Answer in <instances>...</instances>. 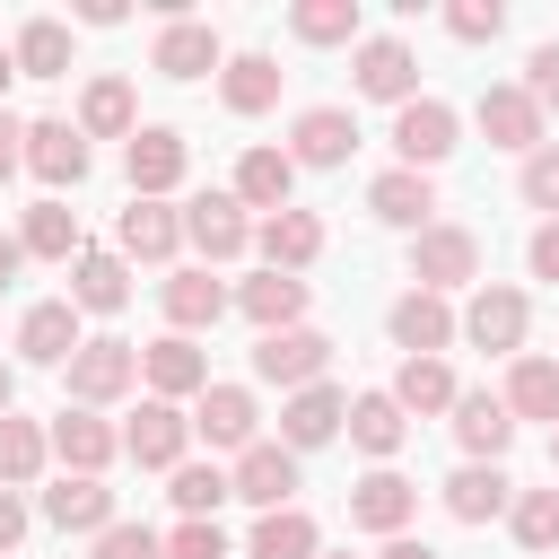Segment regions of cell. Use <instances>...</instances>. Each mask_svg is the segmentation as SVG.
I'll use <instances>...</instances> for the list:
<instances>
[{
  "mask_svg": "<svg viewBox=\"0 0 559 559\" xmlns=\"http://www.w3.org/2000/svg\"><path fill=\"white\" fill-rule=\"evenodd\" d=\"M367 210H376L384 227H428V210H437V183H428V175H411V166H384V175L367 183Z\"/></svg>",
  "mask_w": 559,
  "mask_h": 559,
  "instance_id": "27",
  "label": "cell"
},
{
  "mask_svg": "<svg viewBox=\"0 0 559 559\" xmlns=\"http://www.w3.org/2000/svg\"><path fill=\"white\" fill-rule=\"evenodd\" d=\"M17 349H26L35 367H70V349H79V306H70V297H44V306H26V323H17Z\"/></svg>",
  "mask_w": 559,
  "mask_h": 559,
  "instance_id": "25",
  "label": "cell"
},
{
  "mask_svg": "<svg viewBox=\"0 0 559 559\" xmlns=\"http://www.w3.org/2000/svg\"><path fill=\"white\" fill-rule=\"evenodd\" d=\"M17 262H26V245H17V236H0V288L17 280Z\"/></svg>",
  "mask_w": 559,
  "mask_h": 559,
  "instance_id": "53",
  "label": "cell"
},
{
  "mask_svg": "<svg viewBox=\"0 0 559 559\" xmlns=\"http://www.w3.org/2000/svg\"><path fill=\"white\" fill-rule=\"evenodd\" d=\"M227 489H236L245 507H262V515H280V507H297V454H288L280 437H271V445L253 437V445L236 454V472H227Z\"/></svg>",
  "mask_w": 559,
  "mask_h": 559,
  "instance_id": "5",
  "label": "cell"
},
{
  "mask_svg": "<svg viewBox=\"0 0 559 559\" xmlns=\"http://www.w3.org/2000/svg\"><path fill=\"white\" fill-rule=\"evenodd\" d=\"M524 96L550 114L559 105V44H533V61H524Z\"/></svg>",
  "mask_w": 559,
  "mask_h": 559,
  "instance_id": "48",
  "label": "cell"
},
{
  "mask_svg": "<svg viewBox=\"0 0 559 559\" xmlns=\"http://www.w3.org/2000/svg\"><path fill=\"white\" fill-rule=\"evenodd\" d=\"M454 393H463V384H454V367H445V358H402V376H393L402 419H411V411H419V419H428V411H454Z\"/></svg>",
  "mask_w": 559,
  "mask_h": 559,
  "instance_id": "37",
  "label": "cell"
},
{
  "mask_svg": "<svg viewBox=\"0 0 559 559\" xmlns=\"http://www.w3.org/2000/svg\"><path fill=\"white\" fill-rule=\"evenodd\" d=\"M9 393H17V376H9V367H0V419H9Z\"/></svg>",
  "mask_w": 559,
  "mask_h": 559,
  "instance_id": "54",
  "label": "cell"
},
{
  "mask_svg": "<svg viewBox=\"0 0 559 559\" xmlns=\"http://www.w3.org/2000/svg\"><path fill=\"white\" fill-rule=\"evenodd\" d=\"M175 245H183V210H166V201H131L114 218V253L122 262H166Z\"/></svg>",
  "mask_w": 559,
  "mask_h": 559,
  "instance_id": "16",
  "label": "cell"
},
{
  "mask_svg": "<svg viewBox=\"0 0 559 559\" xmlns=\"http://www.w3.org/2000/svg\"><path fill=\"white\" fill-rule=\"evenodd\" d=\"M393 349H411V358H437L445 341H454V306L445 297H428V288H411V297H393Z\"/></svg>",
  "mask_w": 559,
  "mask_h": 559,
  "instance_id": "20",
  "label": "cell"
},
{
  "mask_svg": "<svg viewBox=\"0 0 559 559\" xmlns=\"http://www.w3.org/2000/svg\"><path fill=\"white\" fill-rule=\"evenodd\" d=\"M9 61H17L26 79H61V70H70V26H61V17H26L17 44H9Z\"/></svg>",
  "mask_w": 559,
  "mask_h": 559,
  "instance_id": "39",
  "label": "cell"
},
{
  "mask_svg": "<svg viewBox=\"0 0 559 559\" xmlns=\"http://www.w3.org/2000/svg\"><path fill=\"white\" fill-rule=\"evenodd\" d=\"M44 454H52V445H44V428L9 411V419H0V489H26V480L44 472Z\"/></svg>",
  "mask_w": 559,
  "mask_h": 559,
  "instance_id": "41",
  "label": "cell"
},
{
  "mask_svg": "<svg viewBox=\"0 0 559 559\" xmlns=\"http://www.w3.org/2000/svg\"><path fill=\"white\" fill-rule=\"evenodd\" d=\"M358 96H376V105H411L419 96V61H411L402 35H367L358 44Z\"/></svg>",
  "mask_w": 559,
  "mask_h": 559,
  "instance_id": "9",
  "label": "cell"
},
{
  "mask_svg": "<svg viewBox=\"0 0 559 559\" xmlns=\"http://www.w3.org/2000/svg\"><path fill=\"white\" fill-rule=\"evenodd\" d=\"M96 559H166V542L148 524H105L96 533Z\"/></svg>",
  "mask_w": 559,
  "mask_h": 559,
  "instance_id": "47",
  "label": "cell"
},
{
  "mask_svg": "<svg viewBox=\"0 0 559 559\" xmlns=\"http://www.w3.org/2000/svg\"><path fill=\"white\" fill-rule=\"evenodd\" d=\"M550 472H559V428H550Z\"/></svg>",
  "mask_w": 559,
  "mask_h": 559,
  "instance_id": "56",
  "label": "cell"
},
{
  "mask_svg": "<svg viewBox=\"0 0 559 559\" xmlns=\"http://www.w3.org/2000/svg\"><path fill=\"white\" fill-rule=\"evenodd\" d=\"M9 79H17V61H9V52H0V96H9Z\"/></svg>",
  "mask_w": 559,
  "mask_h": 559,
  "instance_id": "55",
  "label": "cell"
},
{
  "mask_svg": "<svg viewBox=\"0 0 559 559\" xmlns=\"http://www.w3.org/2000/svg\"><path fill=\"white\" fill-rule=\"evenodd\" d=\"M70 306L79 314H122L131 306V262L122 253H79L70 262Z\"/></svg>",
  "mask_w": 559,
  "mask_h": 559,
  "instance_id": "24",
  "label": "cell"
},
{
  "mask_svg": "<svg viewBox=\"0 0 559 559\" xmlns=\"http://www.w3.org/2000/svg\"><path fill=\"white\" fill-rule=\"evenodd\" d=\"M218 96H227V114H271V105H280V61H271V52L218 61Z\"/></svg>",
  "mask_w": 559,
  "mask_h": 559,
  "instance_id": "29",
  "label": "cell"
},
{
  "mask_svg": "<svg viewBox=\"0 0 559 559\" xmlns=\"http://www.w3.org/2000/svg\"><path fill=\"white\" fill-rule=\"evenodd\" d=\"M253 393L245 384H201V411H192V437H210V445H227V454H245L253 445Z\"/></svg>",
  "mask_w": 559,
  "mask_h": 559,
  "instance_id": "21",
  "label": "cell"
},
{
  "mask_svg": "<svg viewBox=\"0 0 559 559\" xmlns=\"http://www.w3.org/2000/svg\"><path fill=\"white\" fill-rule=\"evenodd\" d=\"M166 79H201V70H218V35L201 26V17H166V35H157V52H148Z\"/></svg>",
  "mask_w": 559,
  "mask_h": 559,
  "instance_id": "31",
  "label": "cell"
},
{
  "mask_svg": "<svg viewBox=\"0 0 559 559\" xmlns=\"http://www.w3.org/2000/svg\"><path fill=\"white\" fill-rule=\"evenodd\" d=\"M507 524H515L524 550H559V489H524V498H507Z\"/></svg>",
  "mask_w": 559,
  "mask_h": 559,
  "instance_id": "42",
  "label": "cell"
},
{
  "mask_svg": "<svg viewBox=\"0 0 559 559\" xmlns=\"http://www.w3.org/2000/svg\"><path fill=\"white\" fill-rule=\"evenodd\" d=\"M524 262H533V280H559V218L533 227V253H524Z\"/></svg>",
  "mask_w": 559,
  "mask_h": 559,
  "instance_id": "49",
  "label": "cell"
},
{
  "mask_svg": "<svg viewBox=\"0 0 559 559\" xmlns=\"http://www.w3.org/2000/svg\"><path fill=\"white\" fill-rule=\"evenodd\" d=\"M498 402H507V419H550L559 428V358H515Z\"/></svg>",
  "mask_w": 559,
  "mask_h": 559,
  "instance_id": "30",
  "label": "cell"
},
{
  "mask_svg": "<svg viewBox=\"0 0 559 559\" xmlns=\"http://www.w3.org/2000/svg\"><path fill=\"white\" fill-rule=\"evenodd\" d=\"M498 26H507L498 0H454V9H445V35H454V44H498Z\"/></svg>",
  "mask_w": 559,
  "mask_h": 559,
  "instance_id": "44",
  "label": "cell"
},
{
  "mask_svg": "<svg viewBox=\"0 0 559 559\" xmlns=\"http://www.w3.org/2000/svg\"><path fill=\"white\" fill-rule=\"evenodd\" d=\"M17 166H26V122H17L9 105H0V183H9Z\"/></svg>",
  "mask_w": 559,
  "mask_h": 559,
  "instance_id": "50",
  "label": "cell"
},
{
  "mask_svg": "<svg viewBox=\"0 0 559 559\" xmlns=\"http://www.w3.org/2000/svg\"><path fill=\"white\" fill-rule=\"evenodd\" d=\"M245 559H323V533H314V515H306V507H280V515H262V524H253Z\"/></svg>",
  "mask_w": 559,
  "mask_h": 559,
  "instance_id": "36",
  "label": "cell"
},
{
  "mask_svg": "<svg viewBox=\"0 0 559 559\" xmlns=\"http://www.w3.org/2000/svg\"><path fill=\"white\" fill-rule=\"evenodd\" d=\"M445 515H454V524H489V515H507V472H498V463H463V472L445 480Z\"/></svg>",
  "mask_w": 559,
  "mask_h": 559,
  "instance_id": "35",
  "label": "cell"
},
{
  "mask_svg": "<svg viewBox=\"0 0 559 559\" xmlns=\"http://www.w3.org/2000/svg\"><path fill=\"white\" fill-rule=\"evenodd\" d=\"M411 515H419V489H411L402 472H384V463H376V472L349 489V524H358V533H384V542H393Z\"/></svg>",
  "mask_w": 559,
  "mask_h": 559,
  "instance_id": "13",
  "label": "cell"
},
{
  "mask_svg": "<svg viewBox=\"0 0 559 559\" xmlns=\"http://www.w3.org/2000/svg\"><path fill=\"white\" fill-rule=\"evenodd\" d=\"M26 166H35V183L61 201V192L87 175V140H79V122H26Z\"/></svg>",
  "mask_w": 559,
  "mask_h": 559,
  "instance_id": "10",
  "label": "cell"
},
{
  "mask_svg": "<svg viewBox=\"0 0 559 559\" xmlns=\"http://www.w3.org/2000/svg\"><path fill=\"white\" fill-rule=\"evenodd\" d=\"M183 166H192V148H183V131H166V122H148V131H131V140H122L131 201H166V192L183 183Z\"/></svg>",
  "mask_w": 559,
  "mask_h": 559,
  "instance_id": "4",
  "label": "cell"
},
{
  "mask_svg": "<svg viewBox=\"0 0 559 559\" xmlns=\"http://www.w3.org/2000/svg\"><path fill=\"white\" fill-rule=\"evenodd\" d=\"M140 376H148V402H183V393H201V384H210V358H201L183 332H166V341H148V349H140Z\"/></svg>",
  "mask_w": 559,
  "mask_h": 559,
  "instance_id": "18",
  "label": "cell"
},
{
  "mask_svg": "<svg viewBox=\"0 0 559 559\" xmlns=\"http://www.w3.org/2000/svg\"><path fill=\"white\" fill-rule=\"evenodd\" d=\"M70 411H105V402H122L131 384H140V349L131 341H114V332H96V341H79L70 349Z\"/></svg>",
  "mask_w": 559,
  "mask_h": 559,
  "instance_id": "1",
  "label": "cell"
},
{
  "mask_svg": "<svg viewBox=\"0 0 559 559\" xmlns=\"http://www.w3.org/2000/svg\"><path fill=\"white\" fill-rule=\"evenodd\" d=\"M17 542H26V498H17V489H0V559H9Z\"/></svg>",
  "mask_w": 559,
  "mask_h": 559,
  "instance_id": "51",
  "label": "cell"
},
{
  "mask_svg": "<svg viewBox=\"0 0 559 559\" xmlns=\"http://www.w3.org/2000/svg\"><path fill=\"white\" fill-rule=\"evenodd\" d=\"M288 192H297V166H288V148H245L236 157V210H288Z\"/></svg>",
  "mask_w": 559,
  "mask_h": 559,
  "instance_id": "23",
  "label": "cell"
},
{
  "mask_svg": "<svg viewBox=\"0 0 559 559\" xmlns=\"http://www.w3.org/2000/svg\"><path fill=\"white\" fill-rule=\"evenodd\" d=\"M411 280H419L428 297L472 288V280H480V236H472V227H437V218H428V227L411 236Z\"/></svg>",
  "mask_w": 559,
  "mask_h": 559,
  "instance_id": "2",
  "label": "cell"
},
{
  "mask_svg": "<svg viewBox=\"0 0 559 559\" xmlns=\"http://www.w3.org/2000/svg\"><path fill=\"white\" fill-rule=\"evenodd\" d=\"M183 445H192L183 402H140V419L122 428V454H131V463H148V472H175V463H183Z\"/></svg>",
  "mask_w": 559,
  "mask_h": 559,
  "instance_id": "8",
  "label": "cell"
},
{
  "mask_svg": "<svg viewBox=\"0 0 559 559\" xmlns=\"http://www.w3.org/2000/svg\"><path fill=\"white\" fill-rule=\"evenodd\" d=\"M183 236H192L210 262H236V253L253 245V227H245L236 192H201V201H183Z\"/></svg>",
  "mask_w": 559,
  "mask_h": 559,
  "instance_id": "15",
  "label": "cell"
},
{
  "mask_svg": "<svg viewBox=\"0 0 559 559\" xmlns=\"http://www.w3.org/2000/svg\"><path fill=\"white\" fill-rule=\"evenodd\" d=\"M472 114H480L489 148H524V157L542 148V105H533L524 87H480V105H472Z\"/></svg>",
  "mask_w": 559,
  "mask_h": 559,
  "instance_id": "19",
  "label": "cell"
},
{
  "mask_svg": "<svg viewBox=\"0 0 559 559\" xmlns=\"http://www.w3.org/2000/svg\"><path fill=\"white\" fill-rule=\"evenodd\" d=\"M131 131H140L131 87H122V79H87V96H79V140H131Z\"/></svg>",
  "mask_w": 559,
  "mask_h": 559,
  "instance_id": "32",
  "label": "cell"
},
{
  "mask_svg": "<svg viewBox=\"0 0 559 559\" xmlns=\"http://www.w3.org/2000/svg\"><path fill=\"white\" fill-rule=\"evenodd\" d=\"M349 148H358L349 105H306V114H297V131H288V166H341Z\"/></svg>",
  "mask_w": 559,
  "mask_h": 559,
  "instance_id": "14",
  "label": "cell"
},
{
  "mask_svg": "<svg viewBox=\"0 0 559 559\" xmlns=\"http://www.w3.org/2000/svg\"><path fill=\"white\" fill-rule=\"evenodd\" d=\"M166 498H175L183 515H218V498H236V489H227L218 463H175V489H166Z\"/></svg>",
  "mask_w": 559,
  "mask_h": 559,
  "instance_id": "43",
  "label": "cell"
},
{
  "mask_svg": "<svg viewBox=\"0 0 559 559\" xmlns=\"http://www.w3.org/2000/svg\"><path fill=\"white\" fill-rule=\"evenodd\" d=\"M402 437H411V419H402V402H393V393H358V402H349V445H358V454H376V463H384Z\"/></svg>",
  "mask_w": 559,
  "mask_h": 559,
  "instance_id": "38",
  "label": "cell"
},
{
  "mask_svg": "<svg viewBox=\"0 0 559 559\" xmlns=\"http://www.w3.org/2000/svg\"><path fill=\"white\" fill-rule=\"evenodd\" d=\"M166 559H227V533H218V515H183V524L166 533Z\"/></svg>",
  "mask_w": 559,
  "mask_h": 559,
  "instance_id": "45",
  "label": "cell"
},
{
  "mask_svg": "<svg viewBox=\"0 0 559 559\" xmlns=\"http://www.w3.org/2000/svg\"><path fill=\"white\" fill-rule=\"evenodd\" d=\"M454 437H463L472 463H498V454L515 445V419H507L498 393H454Z\"/></svg>",
  "mask_w": 559,
  "mask_h": 559,
  "instance_id": "26",
  "label": "cell"
},
{
  "mask_svg": "<svg viewBox=\"0 0 559 559\" xmlns=\"http://www.w3.org/2000/svg\"><path fill=\"white\" fill-rule=\"evenodd\" d=\"M454 105H437V96H411V105H393V148H402V166L411 175H428L437 157H454Z\"/></svg>",
  "mask_w": 559,
  "mask_h": 559,
  "instance_id": "6",
  "label": "cell"
},
{
  "mask_svg": "<svg viewBox=\"0 0 559 559\" xmlns=\"http://www.w3.org/2000/svg\"><path fill=\"white\" fill-rule=\"evenodd\" d=\"M524 323H533V306H524V288H489V280H480L454 332H463L472 349H524Z\"/></svg>",
  "mask_w": 559,
  "mask_h": 559,
  "instance_id": "7",
  "label": "cell"
},
{
  "mask_svg": "<svg viewBox=\"0 0 559 559\" xmlns=\"http://www.w3.org/2000/svg\"><path fill=\"white\" fill-rule=\"evenodd\" d=\"M44 445H52V454H61L70 472H87V480H105V463L122 454V437H114V428H105L96 411H70V402H61V419L44 428Z\"/></svg>",
  "mask_w": 559,
  "mask_h": 559,
  "instance_id": "12",
  "label": "cell"
},
{
  "mask_svg": "<svg viewBox=\"0 0 559 559\" xmlns=\"http://www.w3.org/2000/svg\"><path fill=\"white\" fill-rule=\"evenodd\" d=\"M288 35L297 44H358V0H297Z\"/></svg>",
  "mask_w": 559,
  "mask_h": 559,
  "instance_id": "40",
  "label": "cell"
},
{
  "mask_svg": "<svg viewBox=\"0 0 559 559\" xmlns=\"http://www.w3.org/2000/svg\"><path fill=\"white\" fill-rule=\"evenodd\" d=\"M341 419H349V393H341V384H306V393H288V402H280V445H288V454H306V445L341 437Z\"/></svg>",
  "mask_w": 559,
  "mask_h": 559,
  "instance_id": "11",
  "label": "cell"
},
{
  "mask_svg": "<svg viewBox=\"0 0 559 559\" xmlns=\"http://www.w3.org/2000/svg\"><path fill=\"white\" fill-rule=\"evenodd\" d=\"M323 367H332V341H323L314 323H288V332H262V341H253V376H262V384L306 393V384H323Z\"/></svg>",
  "mask_w": 559,
  "mask_h": 559,
  "instance_id": "3",
  "label": "cell"
},
{
  "mask_svg": "<svg viewBox=\"0 0 559 559\" xmlns=\"http://www.w3.org/2000/svg\"><path fill=\"white\" fill-rule=\"evenodd\" d=\"M236 306H245L262 332H288V323H306V280L262 271V280H245V288H236Z\"/></svg>",
  "mask_w": 559,
  "mask_h": 559,
  "instance_id": "34",
  "label": "cell"
},
{
  "mask_svg": "<svg viewBox=\"0 0 559 559\" xmlns=\"http://www.w3.org/2000/svg\"><path fill=\"white\" fill-rule=\"evenodd\" d=\"M44 524H61V533H105V524H114V489L87 480V472H61V480L44 489Z\"/></svg>",
  "mask_w": 559,
  "mask_h": 559,
  "instance_id": "22",
  "label": "cell"
},
{
  "mask_svg": "<svg viewBox=\"0 0 559 559\" xmlns=\"http://www.w3.org/2000/svg\"><path fill=\"white\" fill-rule=\"evenodd\" d=\"M253 245H262V262H271V271H288V280H297V271L323 253V218L288 201V210H271V218L253 227Z\"/></svg>",
  "mask_w": 559,
  "mask_h": 559,
  "instance_id": "17",
  "label": "cell"
},
{
  "mask_svg": "<svg viewBox=\"0 0 559 559\" xmlns=\"http://www.w3.org/2000/svg\"><path fill=\"white\" fill-rule=\"evenodd\" d=\"M524 201H533V210H550V218H559V140H542V148H533V157H524Z\"/></svg>",
  "mask_w": 559,
  "mask_h": 559,
  "instance_id": "46",
  "label": "cell"
},
{
  "mask_svg": "<svg viewBox=\"0 0 559 559\" xmlns=\"http://www.w3.org/2000/svg\"><path fill=\"white\" fill-rule=\"evenodd\" d=\"M157 297H166V323H175L183 341H192L201 323H218V314H227V288H218L210 271H175V280H166Z\"/></svg>",
  "mask_w": 559,
  "mask_h": 559,
  "instance_id": "33",
  "label": "cell"
},
{
  "mask_svg": "<svg viewBox=\"0 0 559 559\" xmlns=\"http://www.w3.org/2000/svg\"><path fill=\"white\" fill-rule=\"evenodd\" d=\"M376 559H437V550H428V542H411V533H393V542H384Z\"/></svg>",
  "mask_w": 559,
  "mask_h": 559,
  "instance_id": "52",
  "label": "cell"
},
{
  "mask_svg": "<svg viewBox=\"0 0 559 559\" xmlns=\"http://www.w3.org/2000/svg\"><path fill=\"white\" fill-rule=\"evenodd\" d=\"M17 245H26L35 262H79V253H87V236H79V210H70V201H52V192H44L35 210H26Z\"/></svg>",
  "mask_w": 559,
  "mask_h": 559,
  "instance_id": "28",
  "label": "cell"
}]
</instances>
